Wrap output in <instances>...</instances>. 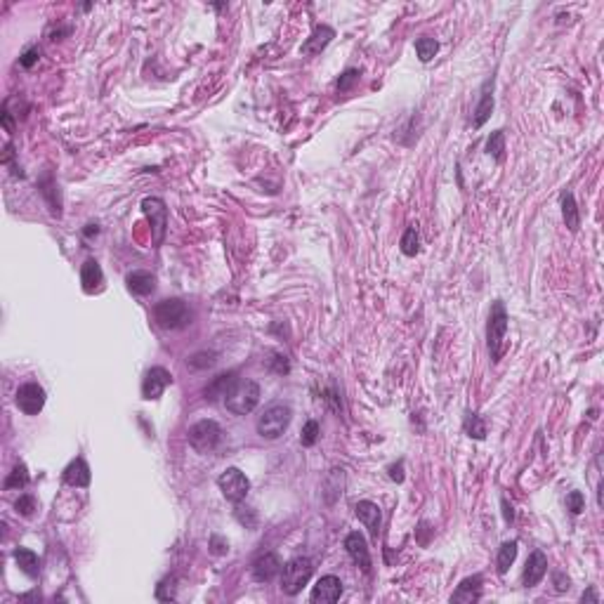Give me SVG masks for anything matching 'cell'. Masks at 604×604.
<instances>
[{"instance_id":"obj_1","label":"cell","mask_w":604,"mask_h":604,"mask_svg":"<svg viewBox=\"0 0 604 604\" xmlns=\"http://www.w3.org/2000/svg\"><path fill=\"white\" fill-rule=\"evenodd\" d=\"M508 312L506 304L501 300L493 302L491 314H489V326H486V345H489L491 362L498 364L503 359V354L508 350Z\"/></svg>"},{"instance_id":"obj_2","label":"cell","mask_w":604,"mask_h":604,"mask_svg":"<svg viewBox=\"0 0 604 604\" xmlns=\"http://www.w3.org/2000/svg\"><path fill=\"white\" fill-rule=\"evenodd\" d=\"M291 420H293V411L288 404H284V402L269 404V406L262 411V415L258 418V435L262 437V439H269V441L279 439V437L288 430Z\"/></svg>"},{"instance_id":"obj_3","label":"cell","mask_w":604,"mask_h":604,"mask_svg":"<svg viewBox=\"0 0 604 604\" xmlns=\"http://www.w3.org/2000/svg\"><path fill=\"white\" fill-rule=\"evenodd\" d=\"M154 321L163 331H180L185 326L191 324V309L187 307V302H182L180 298H168L160 300L154 307Z\"/></svg>"},{"instance_id":"obj_4","label":"cell","mask_w":604,"mask_h":604,"mask_svg":"<svg viewBox=\"0 0 604 604\" xmlns=\"http://www.w3.org/2000/svg\"><path fill=\"white\" fill-rule=\"evenodd\" d=\"M227 411L234 415H246L255 411V406L260 404V385L255 380H236L234 387L227 392L222 399Z\"/></svg>"},{"instance_id":"obj_5","label":"cell","mask_w":604,"mask_h":604,"mask_svg":"<svg viewBox=\"0 0 604 604\" xmlns=\"http://www.w3.org/2000/svg\"><path fill=\"white\" fill-rule=\"evenodd\" d=\"M312 574H314V564L309 557L288 559L284 569H281V590H284L286 595H298V592L309 583Z\"/></svg>"},{"instance_id":"obj_6","label":"cell","mask_w":604,"mask_h":604,"mask_svg":"<svg viewBox=\"0 0 604 604\" xmlns=\"http://www.w3.org/2000/svg\"><path fill=\"white\" fill-rule=\"evenodd\" d=\"M225 441V430L215 420H198L196 425L189 428V444L198 453H215Z\"/></svg>"},{"instance_id":"obj_7","label":"cell","mask_w":604,"mask_h":604,"mask_svg":"<svg viewBox=\"0 0 604 604\" xmlns=\"http://www.w3.org/2000/svg\"><path fill=\"white\" fill-rule=\"evenodd\" d=\"M218 486L229 503H241L248 496V491H251V479L239 468H227L218 477Z\"/></svg>"},{"instance_id":"obj_8","label":"cell","mask_w":604,"mask_h":604,"mask_svg":"<svg viewBox=\"0 0 604 604\" xmlns=\"http://www.w3.org/2000/svg\"><path fill=\"white\" fill-rule=\"evenodd\" d=\"M142 210L149 218L154 229V246H160L165 239V227H168V206H165L163 198L158 196H147L142 201Z\"/></svg>"},{"instance_id":"obj_9","label":"cell","mask_w":604,"mask_h":604,"mask_svg":"<svg viewBox=\"0 0 604 604\" xmlns=\"http://www.w3.org/2000/svg\"><path fill=\"white\" fill-rule=\"evenodd\" d=\"M14 402L21 413L38 415L43 411V406H45V390H43L38 382H24V385L17 390Z\"/></svg>"},{"instance_id":"obj_10","label":"cell","mask_w":604,"mask_h":604,"mask_svg":"<svg viewBox=\"0 0 604 604\" xmlns=\"http://www.w3.org/2000/svg\"><path fill=\"white\" fill-rule=\"evenodd\" d=\"M173 385V375L163 368V366H154L147 371L142 380V397L144 399H158L168 387Z\"/></svg>"},{"instance_id":"obj_11","label":"cell","mask_w":604,"mask_h":604,"mask_svg":"<svg viewBox=\"0 0 604 604\" xmlns=\"http://www.w3.org/2000/svg\"><path fill=\"white\" fill-rule=\"evenodd\" d=\"M340 595H342V581L337 579V576L329 574V576H321L317 581L309 600L314 604H333L340 600Z\"/></svg>"},{"instance_id":"obj_12","label":"cell","mask_w":604,"mask_h":604,"mask_svg":"<svg viewBox=\"0 0 604 604\" xmlns=\"http://www.w3.org/2000/svg\"><path fill=\"white\" fill-rule=\"evenodd\" d=\"M345 550H347V555L352 557V562L357 564V567H362V572H366V574L371 572V552H368V543H366V539H364L362 531H352V534H347V539H345Z\"/></svg>"},{"instance_id":"obj_13","label":"cell","mask_w":604,"mask_h":604,"mask_svg":"<svg viewBox=\"0 0 604 604\" xmlns=\"http://www.w3.org/2000/svg\"><path fill=\"white\" fill-rule=\"evenodd\" d=\"M281 569H284L281 559L274 552H264V555H260L253 562V579L258 583H269V581H274L281 574Z\"/></svg>"},{"instance_id":"obj_14","label":"cell","mask_w":604,"mask_h":604,"mask_svg":"<svg viewBox=\"0 0 604 604\" xmlns=\"http://www.w3.org/2000/svg\"><path fill=\"white\" fill-rule=\"evenodd\" d=\"M545 574H548V557L543 555L541 550H534L529 555V559H526V567H524V574H522L524 588H534V585H539Z\"/></svg>"},{"instance_id":"obj_15","label":"cell","mask_w":604,"mask_h":604,"mask_svg":"<svg viewBox=\"0 0 604 604\" xmlns=\"http://www.w3.org/2000/svg\"><path fill=\"white\" fill-rule=\"evenodd\" d=\"M354 514L359 517V522H362L366 529L371 531V536L373 539H378L380 534V522H382V512L380 508L375 506L373 501H359L357 506H354Z\"/></svg>"},{"instance_id":"obj_16","label":"cell","mask_w":604,"mask_h":604,"mask_svg":"<svg viewBox=\"0 0 604 604\" xmlns=\"http://www.w3.org/2000/svg\"><path fill=\"white\" fill-rule=\"evenodd\" d=\"M125 286L132 295H140V298L152 295V293L156 291V276L147 269H135L125 276Z\"/></svg>"},{"instance_id":"obj_17","label":"cell","mask_w":604,"mask_h":604,"mask_svg":"<svg viewBox=\"0 0 604 604\" xmlns=\"http://www.w3.org/2000/svg\"><path fill=\"white\" fill-rule=\"evenodd\" d=\"M481 600V576H468L461 585L456 588V592L451 595V602H463V604H472Z\"/></svg>"},{"instance_id":"obj_18","label":"cell","mask_w":604,"mask_h":604,"mask_svg":"<svg viewBox=\"0 0 604 604\" xmlns=\"http://www.w3.org/2000/svg\"><path fill=\"white\" fill-rule=\"evenodd\" d=\"M81 284H83V291L85 293H95L102 288L104 284V274H102V267H99L97 260H85L81 267Z\"/></svg>"},{"instance_id":"obj_19","label":"cell","mask_w":604,"mask_h":604,"mask_svg":"<svg viewBox=\"0 0 604 604\" xmlns=\"http://www.w3.org/2000/svg\"><path fill=\"white\" fill-rule=\"evenodd\" d=\"M64 481L69 486H76V489H83V486L90 484V468H87V463L83 458L71 461L64 470Z\"/></svg>"},{"instance_id":"obj_20","label":"cell","mask_w":604,"mask_h":604,"mask_svg":"<svg viewBox=\"0 0 604 604\" xmlns=\"http://www.w3.org/2000/svg\"><path fill=\"white\" fill-rule=\"evenodd\" d=\"M333 38H335V31L331 29V26L321 24V26H317V29H314L312 36H309L307 41H304L302 52L304 54H319L321 50H326V45H329V43L333 41Z\"/></svg>"},{"instance_id":"obj_21","label":"cell","mask_w":604,"mask_h":604,"mask_svg":"<svg viewBox=\"0 0 604 604\" xmlns=\"http://www.w3.org/2000/svg\"><path fill=\"white\" fill-rule=\"evenodd\" d=\"M493 112V79L484 83V87H481V97H479V104L477 109H475V127H481L489 121V116Z\"/></svg>"},{"instance_id":"obj_22","label":"cell","mask_w":604,"mask_h":604,"mask_svg":"<svg viewBox=\"0 0 604 604\" xmlns=\"http://www.w3.org/2000/svg\"><path fill=\"white\" fill-rule=\"evenodd\" d=\"M236 380H239V378H236L234 371H229V373H220L218 378H215L206 387V399H210V402H215V399H225L227 392H229L231 387H234Z\"/></svg>"},{"instance_id":"obj_23","label":"cell","mask_w":604,"mask_h":604,"mask_svg":"<svg viewBox=\"0 0 604 604\" xmlns=\"http://www.w3.org/2000/svg\"><path fill=\"white\" fill-rule=\"evenodd\" d=\"M14 562L17 567L21 569L29 579H36L38 572H41V562H38V555L29 548H17L14 550Z\"/></svg>"},{"instance_id":"obj_24","label":"cell","mask_w":604,"mask_h":604,"mask_svg":"<svg viewBox=\"0 0 604 604\" xmlns=\"http://www.w3.org/2000/svg\"><path fill=\"white\" fill-rule=\"evenodd\" d=\"M562 215H564V222H567L569 231H579L581 213H579V206H576V198H574L572 191L562 194Z\"/></svg>"},{"instance_id":"obj_25","label":"cell","mask_w":604,"mask_h":604,"mask_svg":"<svg viewBox=\"0 0 604 604\" xmlns=\"http://www.w3.org/2000/svg\"><path fill=\"white\" fill-rule=\"evenodd\" d=\"M514 557H517V541H506L501 548H498V574H508L510 564L514 562Z\"/></svg>"},{"instance_id":"obj_26","label":"cell","mask_w":604,"mask_h":604,"mask_svg":"<svg viewBox=\"0 0 604 604\" xmlns=\"http://www.w3.org/2000/svg\"><path fill=\"white\" fill-rule=\"evenodd\" d=\"M415 52H418V59L420 62H432V59H435V54L439 52V43L435 41V38H428V36H423V38H418V41H415Z\"/></svg>"},{"instance_id":"obj_27","label":"cell","mask_w":604,"mask_h":604,"mask_svg":"<svg viewBox=\"0 0 604 604\" xmlns=\"http://www.w3.org/2000/svg\"><path fill=\"white\" fill-rule=\"evenodd\" d=\"M29 470H26L24 463H17L14 470L10 472V477L5 479V489H24V486H29Z\"/></svg>"},{"instance_id":"obj_28","label":"cell","mask_w":604,"mask_h":604,"mask_svg":"<svg viewBox=\"0 0 604 604\" xmlns=\"http://www.w3.org/2000/svg\"><path fill=\"white\" fill-rule=\"evenodd\" d=\"M399 246H402V253H404V255L413 258V255L420 251V236H418V229H415V227H408V229L404 231V236H402V241H399Z\"/></svg>"},{"instance_id":"obj_29","label":"cell","mask_w":604,"mask_h":604,"mask_svg":"<svg viewBox=\"0 0 604 604\" xmlns=\"http://www.w3.org/2000/svg\"><path fill=\"white\" fill-rule=\"evenodd\" d=\"M503 152H506V135H503V130L491 132V137L486 140V154L496 160H503Z\"/></svg>"},{"instance_id":"obj_30","label":"cell","mask_w":604,"mask_h":604,"mask_svg":"<svg viewBox=\"0 0 604 604\" xmlns=\"http://www.w3.org/2000/svg\"><path fill=\"white\" fill-rule=\"evenodd\" d=\"M465 432L475 439H484L486 437V423L479 418L477 413H468L465 415Z\"/></svg>"},{"instance_id":"obj_31","label":"cell","mask_w":604,"mask_h":604,"mask_svg":"<svg viewBox=\"0 0 604 604\" xmlns=\"http://www.w3.org/2000/svg\"><path fill=\"white\" fill-rule=\"evenodd\" d=\"M215 362H218V354L215 352H198L194 354L187 364H189L191 368H210V366H215Z\"/></svg>"},{"instance_id":"obj_32","label":"cell","mask_w":604,"mask_h":604,"mask_svg":"<svg viewBox=\"0 0 604 604\" xmlns=\"http://www.w3.org/2000/svg\"><path fill=\"white\" fill-rule=\"evenodd\" d=\"M319 423L317 420H307V425H304V430H302V435H300V441H302V446H314L317 444V439H319Z\"/></svg>"},{"instance_id":"obj_33","label":"cell","mask_w":604,"mask_h":604,"mask_svg":"<svg viewBox=\"0 0 604 604\" xmlns=\"http://www.w3.org/2000/svg\"><path fill=\"white\" fill-rule=\"evenodd\" d=\"M359 83V71L357 69H347L345 74L340 76V81H337V90L340 92H350L354 85Z\"/></svg>"},{"instance_id":"obj_34","label":"cell","mask_w":604,"mask_h":604,"mask_svg":"<svg viewBox=\"0 0 604 604\" xmlns=\"http://www.w3.org/2000/svg\"><path fill=\"white\" fill-rule=\"evenodd\" d=\"M583 508H585V498H583V493L581 491H572L567 496V510L572 514H581L583 512Z\"/></svg>"},{"instance_id":"obj_35","label":"cell","mask_w":604,"mask_h":604,"mask_svg":"<svg viewBox=\"0 0 604 604\" xmlns=\"http://www.w3.org/2000/svg\"><path fill=\"white\" fill-rule=\"evenodd\" d=\"M14 508H17V512H19V514H24V517H31L33 510H36V498L29 496V493H24V496H19V501L14 503Z\"/></svg>"},{"instance_id":"obj_36","label":"cell","mask_w":604,"mask_h":604,"mask_svg":"<svg viewBox=\"0 0 604 604\" xmlns=\"http://www.w3.org/2000/svg\"><path fill=\"white\" fill-rule=\"evenodd\" d=\"M175 579H165V581H160V585H158V590H156V597L158 600H163V602H168V600H175Z\"/></svg>"},{"instance_id":"obj_37","label":"cell","mask_w":604,"mask_h":604,"mask_svg":"<svg viewBox=\"0 0 604 604\" xmlns=\"http://www.w3.org/2000/svg\"><path fill=\"white\" fill-rule=\"evenodd\" d=\"M38 59H41V48H29L24 54L19 57V64L24 66V69H31V66L38 64Z\"/></svg>"},{"instance_id":"obj_38","label":"cell","mask_w":604,"mask_h":604,"mask_svg":"<svg viewBox=\"0 0 604 604\" xmlns=\"http://www.w3.org/2000/svg\"><path fill=\"white\" fill-rule=\"evenodd\" d=\"M390 479L404 481V461H399L397 465H390Z\"/></svg>"},{"instance_id":"obj_39","label":"cell","mask_w":604,"mask_h":604,"mask_svg":"<svg viewBox=\"0 0 604 604\" xmlns=\"http://www.w3.org/2000/svg\"><path fill=\"white\" fill-rule=\"evenodd\" d=\"M210 545H213L215 555H222V552H227V543L220 539V536H213V539H210Z\"/></svg>"},{"instance_id":"obj_40","label":"cell","mask_w":604,"mask_h":604,"mask_svg":"<svg viewBox=\"0 0 604 604\" xmlns=\"http://www.w3.org/2000/svg\"><path fill=\"white\" fill-rule=\"evenodd\" d=\"M555 590H557V592L569 590V579H564L562 574H555Z\"/></svg>"},{"instance_id":"obj_41","label":"cell","mask_w":604,"mask_h":604,"mask_svg":"<svg viewBox=\"0 0 604 604\" xmlns=\"http://www.w3.org/2000/svg\"><path fill=\"white\" fill-rule=\"evenodd\" d=\"M503 514H506V522H512L514 519V512H512V506H508V498H503Z\"/></svg>"},{"instance_id":"obj_42","label":"cell","mask_w":604,"mask_h":604,"mask_svg":"<svg viewBox=\"0 0 604 604\" xmlns=\"http://www.w3.org/2000/svg\"><path fill=\"white\" fill-rule=\"evenodd\" d=\"M581 602H600V595H597L595 590H588V592H583V595H581Z\"/></svg>"},{"instance_id":"obj_43","label":"cell","mask_w":604,"mask_h":604,"mask_svg":"<svg viewBox=\"0 0 604 604\" xmlns=\"http://www.w3.org/2000/svg\"><path fill=\"white\" fill-rule=\"evenodd\" d=\"M97 225H87V229H85V236H92V234H97Z\"/></svg>"}]
</instances>
